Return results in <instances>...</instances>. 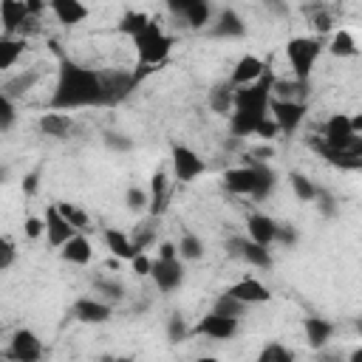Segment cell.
<instances>
[{"label":"cell","instance_id":"7bdbcfd3","mask_svg":"<svg viewBox=\"0 0 362 362\" xmlns=\"http://www.w3.org/2000/svg\"><path fill=\"white\" fill-rule=\"evenodd\" d=\"M102 141H105V147L113 150V153H130V150H133V139L124 136V133H116V130H107V133L102 136Z\"/></svg>","mask_w":362,"mask_h":362},{"label":"cell","instance_id":"9a60e30c","mask_svg":"<svg viewBox=\"0 0 362 362\" xmlns=\"http://www.w3.org/2000/svg\"><path fill=\"white\" fill-rule=\"evenodd\" d=\"M221 184H223V189L232 192V195H249V198H252L255 184H257V173H255V167H252L249 161H243V167L226 170L223 178H221Z\"/></svg>","mask_w":362,"mask_h":362},{"label":"cell","instance_id":"44dd1931","mask_svg":"<svg viewBox=\"0 0 362 362\" xmlns=\"http://www.w3.org/2000/svg\"><path fill=\"white\" fill-rule=\"evenodd\" d=\"M246 226H249V240H255L260 246H272L277 240V221L269 218V215L252 212L249 221H246Z\"/></svg>","mask_w":362,"mask_h":362},{"label":"cell","instance_id":"2e32d148","mask_svg":"<svg viewBox=\"0 0 362 362\" xmlns=\"http://www.w3.org/2000/svg\"><path fill=\"white\" fill-rule=\"evenodd\" d=\"M45 238H48V246H54V249H62L74 235H76V229L59 215V209H57V204H51L48 209H45Z\"/></svg>","mask_w":362,"mask_h":362},{"label":"cell","instance_id":"816d5d0a","mask_svg":"<svg viewBox=\"0 0 362 362\" xmlns=\"http://www.w3.org/2000/svg\"><path fill=\"white\" fill-rule=\"evenodd\" d=\"M297 229L291 226V223H277V240L274 243H280V246H294L297 243Z\"/></svg>","mask_w":362,"mask_h":362},{"label":"cell","instance_id":"7a4b0ae2","mask_svg":"<svg viewBox=\"0 0 362 362\" xmlns=\"http://www.w3.org/2000/svg\"><path fill=\"white\" fill-rule=\"evenodd\" d=\"M133 45H136V54H139V65H147V68H158L167 57H170V48H173V37L164 34V28L150 20L144 25V31H139L133 37Z\"/></svg>","mask_w":362,"mask_h":362},{"label":"cell","instance_id":"b9f144b4","mask_svg":"<svg viewBox=\"0 0 362 362\" xmlns=\"http://www.w3.org/2000/svg\"><path fill=\"white\" fill-rule=\"evenodd\" d=\"M187 337H189L187 320H184L181 314H170V320H167V339H170L173 345H178V342H184Z\"/></svg>","mask_w":362,"mask_h":362},{"label":"cell","instance_id":"f907efd6","mask_svg":"<svg viewBox=\"0 0 362 362\" xmlns=\"http://www.w3.org/2000/svg\"><path fill=\"white\" fill-rule=\"evenodd\" d=\"M23 232H25V238H40V235H45V221L42 218H37V215H28L25 221H23Z\"/></svg>","mask_w":362,"mask_h":362},{"label":"cell","instance_id":"4fadbf2b","mask_svg":"<svg viewBox=\"0 0 362 362\" xmlns=\"http://www.w3.org/2000/svg\"><path fill=\"white\" fill-rule=\"evenodd\" d=\"M71 317L85 322V325H102L113 317V308L110 303L105 300H96V297H79L74 305H71Z\"/></svg>","mask_w":362,"mask_h":362},{"label":"cell","instance_id":"f6af8a7d","mask_svg":"<svg viewBox=\"0 0 362 362\" xmlns=\"http://www.w3.org/2000/svg\"><path fill=\"white\" fill-rule=\"evenodd\" d=\"M14 260H17V246H14V240L6 238V235H0V272L11 269Z\"/></svg>","mask_w":362,"mask_h":362},{"label":"cell","instance_id":"7c38bea8","mask_svg":"<svg viewBox=\"0 0 362 362\" xmlns=\"http://www.w3.org/2000/svg\"><path fill=\"white\" fill-rule=\"evenodd\" d=\"M238 328H240V320H229V317H218V314H206V317H201L192 328H189V334H195V337H209V339H232L235 334H238Z\"/></svg>","mask_w":362,"mask_h":362},{"label":"cell","instance_id":"5bb4252c","mask_svg":"<svg viewBox=\"0 0 362 362\" xmlns=\"http://www.w3.org/2000/svg\"><path fill=\"white\" fill-rule=\"evenodd\" d=\"M150 277H153V283H156L158 291L170 294V291H175L184 283V263L178 257L175 260H153Z\"/></svg>","mask_w":362,"mask_h":362},{"label":"cell","instance_id":"5b68a950","mask_svg":"<svg viewBox=\"0 0 362 362\" xmlns=\"http://www.w3.org/2000/svg\"><path fill=\"white\" fill-rule=\"evenodd\" d=\"M320 51H322V45L314 37H291L286 42V57H288V65H291L297 82L308 85V76H311V68H314Z\"/></svg>","mask_w":362,"mask_h":362},{"label":"cell","instance_id":"7402d4cb","mask_svg":"<svg viewBox=\"0 0 362 362\" xmlns=\"http://www.w3.org/2000/svg\"><path fill=\"white\" fill-rule=\"evenodd\" d=\"M28 20V8H25V0H3L0 3V23H3V31L6 37L17 34L20 25Z\"/></svg>","mask_w":362,"mask_h":362},{"label":"cell","instance_id":"f546056e","mask_svg":"<svg viewBox=\"0 0 362 362\" xmlns=\"http://www.w3.org/2000/svg\"><path fill=\"white\" fill-rule=\"evenodd\" d=\"M102 238H105V243H107V249L113 252L116 260H133L139 255L133 240H130V235H124L122 229H105Z\"/></svg>","mask_w":362,"mask_h":362},{"label":"cell","instance_id":"e0dca14e","mask_svg":"<svg viewBox=\"0 0 362 362\" xmlns=\"http://www.w3.org/2000/svg\"><path fill=\"white\" fill-rule=\"evenodd\" d=\"M263 74H266V62H263L260 57H255V54H243V57L235 62L232 74H229V85H232V88H243V85L257 82Z\"/></svg>","mask_w":362,"mask_h":362},{"label":"cell","instance_id":"6125c7cd","mask_svg":"<svg viewBox=\"0 0 362 362\" xmlns=\"http://www.w3.org/2000/svg\"><path fill=\"white\" fill-rule=\"evenodd\" d=\"M195 362H223V359H218V356H201V359H195Z\"/></svg>","mask_w":362,"mask_h":362},{"label":"cell","instance_id":"836d02e7","mask_svg":"<svg viewBox=\"0 0 362 362\" xmlns=\"http://www.w3.org/2000/svg\"><path fill=\"white\" fill-rule=\"evenodd\" d=\"M23 51H25V40H20V37H0V74L3 71H8L20 57H23Z\"/></svg>","mask_w":362,"mask_h":362},{"label":"cell","instance_id":"ba28073f","mask_svg":"<svg viewBox=\"0 0 362 362\" xmlns=\"http://www.w3.org/2000/svg\"><path fill=\"white\" fill-rule=\"evenodd\" d=\"M170 153H173V173H175V178L178 181H184V184H189V181H195L198 175H204V170H206V164H204V158L192 150V147H187V144H173L170 147Z\"/></svg>","mask_w":362,"mask_h":362},{"label":"cell","instance_id":"681fc988","mask_svg":"<svg viewBox=\"0 0 362 362\" xmlns=\"http://www.w3.org/2000/svg\"><path fill=\"white\" fill-rule=\"evenodd\" d=\"M314 201H317V206H320V212H322L325 218H334V215H337V201H334V195H331L328 189H322V187H320Z\"/></svg>","mask_w":362,"mask_h":362},{"label":"cell","instance_id":"ee69618b","mask_svg":"<svg viewBox=\"0 0 362 362\" xmlns=\"http://www.w3.org/2000/svg\"><path fill=\"white\" fill-rule=\"evenodd\" d=\"M124 206L130 209V212H147V192L141 189V187H130L127 192H124Z\"/></svg>","mask_w":362,"mask_h":362},{"label":"cell","instance_id":"6f0895ef","mask_svg":"<svg viewBox=\"0 0 362 362\" xmlns=\"http://www.w3.org/2000/svg\"><path fill=\"white\" fill-rule=\"evenodd\" d=\"M25 8H28V17L37 20V14H42L48 8V3H40V0H25Z\"/></svg>","mask_w":362,"mask_h":362},{"label":"cell","instance_id":"f5cc1de1","mask_svg":"<svg viewBox=\"0 0 362 362\" xmlns=\"http://www.w3.org/2000/svg\"><path fill=\"white\" fill-rule=\"evenodd\" d=\"M37 189H40V170H31L28 175H23V195H37Z\"/></svg>","mask_w":362,"mask_h":362},{"label":"cell","instance_id":"9c48e42d","mask_svg":"<svg viewBox=\"0 0 362 362\" xmlns=\"http://www.w3.org/2000/svg\"><path fill=\"white\" fill-rule=\"evenodd\" d=\"M269 116L274 119V124L280 127V133L291 136L303 119H305V102H280V99H269Z\"/></svg>","mask_w":362,"mask_h":362},{"label":"cell","instance_id":"f35d334b","mask_svg":"<svg viewBox=\"0 0 362 362\" xmlns=\"http://www.w3.org/2000/svg\"><path fill=\"white\" fill-rule=\"evenodd\" d=\"M288 181H291V189H294V195H297L300 201H305V204H308V201H314V198H317V189H320V187H317L308 175H303V173H291V175H288Z\"/></svg>","mask_w":362,"mask_h":362},{"label":"cell","instance_id":"484cf974","mask_svg":"<svg viewBox=\"0 0 362 362\" xmlns=\"http://www.w3.org/2000/svg\"><path fill=\"white\" fill-rule=\"evenodd\" d=\"M59 255H62V260L65 263H74V266H88L90 263V257H93V249H90V240L82 235V232H76L62 249H59Z\"/></svg>","mask_w":362,"mask_h":362},{"label":"cell","instance_id":"60d3db41","mask_svg":"<svg viewBox=\"0 0 362 362\" xmlns=\"http://www.w3.org/2000/svg\"><path fill=\"white\" fill-rule=\"evenodd\" d=\"M255 362H294V354L283 342H266Z\"/></svg>","mask_w":362,"mask_h":362},{"label":"cell","instance_id":"11a10c76","mask_svg":"<svg viewBox=\"0 0 362 362\" xmlns=\"http://www.w3.org/2000/svg\"><path fill=\"white\" fill-rule=\"evenodd\" d=\"M175 257H178V252H175V243L164 240V243L158 246V257H156V260H175Z\"/></svg>","mask_w":362,"mask_h":362},{"label":"cell","instance_id":"be15d7a7","mask_svg":"<svg viewBox=\"0 0 362 362\" xmlns=\"http://www.w3.org/2000/svg\"><path fill=\"white\" fill-rule=\"evenodd\" d=\"M6 178H8V170H6V167H0V184H6Z\"/></svg>","mask_w":362,"mask_h":362},{"label":"cell","instance_id":"ffe728a7","mask_svg":"<svg viewBox=\"0 0 362 362\" xmlns=\"http://www.w3.org/2000/svg\"><path fill=\"white\" fill-rule=\"evenodd\" d=\"M167 206H170V181L164 170H156L150 178V192H147V212L158 218L167 212Z\"/></svg>","mask_w":362,"mask_h":362},{"label":"cell","instance_id":"d6986e66","mask_svg":"<svg viewBox=\"0 0 362 362\" xmlns=\"http://www.w3.org/2000/svg\"><path fill=\"white\" fill-rule=\"evenodd\" d=\"M226 294H232V297L240 300L243 305H260V303H269V300H272V291H269L260 280H255V277L238 280L235 286L226 288Z\"/></svg>","mask_w":362,"mask_h":362},{"label":"cell","instance_id":"ac0fdd59","mask_svg":"<svg viewBox=\"0 0 362 362\" xmlns=\"http://www.w3.org/2000/svg\"><path fill=\"white\" fill-rule=\"evenodd\" d=\"M246 34V23L240 20V14L235 8H223L218 11V17L209 23V37L218 40H238Z\"/></svg>","mask_w":362,"mask_h":362},{"label":"cell","instance_id":"d4e9b609","mask_svg":"<svg viewBox=\"0 0 362 362\" xmlns=\"http://www.w3.org/2000/svg\"><path fill=\"white\" fill-rule=\"evenodd\" d=\"M37 82H40V71H20V74L8 76V79L0 85V93H3L8 102H14V99L25 96Z\"/></svg>","mask_w":362,"mask_h":362},{"label":"cell","instance_id":"6da1fadb","mask_svg":"<svg viewBox=\"0 0 362 362\" xmlns=\"http://www.w3.org/2000/svg\"><path fill=\"white\" fill-rule=\"evenodd\" d=\"M76 107H105V93L99 71L85 68L68 57H59L57 88L51 96V110H76Z\"/></svg>","mask_w":362,"mask_h":362},{"label":"cell","instance_id":"e575fe53","mask_svg":"<svg viewBox=\"0 0 362 362\" xmlns=\"http://www.w3.org/2000/svg\"><path fill=\"white\" fill-rule=\"evenodd\" d=\"M57 209H59V215L76 229V232H85V229H93L90 226V218H88V212L85 209H79L76 204H68V201H57Z\"/></svg>","mask_w":362,"mask_h":362},{"label":"cell","instance_id":"9f6ffc18","mask_svg":"<svg viewBox=\"0 0 362 362\" xmlns=\"http://www.w3.org/2000/svg\"><path fill=\"white\" fill-rule=\"evenodd\" d=\"M317 362H345V356H342L339 351H325V348H320Z\"/></svg>","mask_w":362,"mask_h":362},{"label":"cell","instance_id":"db71d44e","mask_svg":"<svg viewBox=\"0 0 362 362\" xmlns=\"http://www.w3.org/2000/svg\"><path fill=\"white\" fill-rule=\"evenodd\" d=\"M130 263H133V272H136L139 277H147V274H150V269H153V260H150L144 252H139V255H136Z\"/></svg>","mask_w":362,"mask_h":362},{"label":"cell","instance_id":"8992f818","mask_svg":"<svg viewBox=\"0 0 362 362\" xmlns=\"http://www.w3.org/2000/svg\"><path fill=\"white\" fill-rule=\"evenodd\" d=\"M42 356H45L42 339L31 328H17L11 334V342L6 348V359L8 362H42Z\"/></svg>","mask_w":362,"mask_h":362},{"label":"cell","instance_id":"1f68e13d","mask_svg":"<svg viewBox=\"0 0 362 362\" xmlns=\"http://www.w3.org/2000/svg\"><path fill=\"white\" fill-rule=\"evenodd\" d=\"M305 90H308L305 82H297V79H274L272 99H280V102H303Z\"/></svg>","mask_w":362,"mask_h":362},{"label":"cell","instance_id":"3957f363","mask_svg":"<svg viewBox=\"0 0 362 362\" xmlns=\"http://www.w3.org/2000/svg\"><path fill=\"white\" fill-rule=\"evenodd\" d=\"M272 85L274 76L266 71L257 82L235 88V107L238 113H249V116H269V99H272Z\"/></svg>","mask_w":362,"mask_h":362},{"label":"cell","instance_id":"94428289","mask_svg":"<svg viewBox=\"0 0 362 362\" xmlns=\"http://www.w3.org/2000/svg\"><path fill=\"white\" fill-rule=\"evenodd\" d=\"M105 266H107V269H113V272H116V266H119V260H116V257H107V263H105Z\"/></svg>","mask_w":362,"mask_h":362},{"label":"cell","instance_id":"603a6c76","mask_svg":"<svg viewBox=\"0 0 362 362\" xmlns=\"http://www.w3.org/2000/svg\"><path fill=\"white\" fill-rule=\"evenodd\" d=\"M48 8L57 17V23H62V25H76L88 17V6L79 0H51Z\"/></svg>","mask_w":362,"mask_h":362},{"label":"cell","instance_id":"cb8c5ba5","mask_svg":"<svg viewBox=\"0 0 362 362\" xmlns=\"http://www.w3.org/2000/svg\"><path fill=\"white\" fill-rule=\"evenodd\" d=\"M303 331H305V342L314 351H320V348L328 345V339L334 334V322H328L325 317H305L303 320Z\"/></svg>","mask_w":362,"mask_h":362},{"label":"cell","instance_id":"4dcf8cb0","mask_svg":"<svg viewBox=\"0 0 362 362\" xmlns=\"http://www.w3.org/2000/svg\"><path fill=\"white\" fill-rule=\"evenodd\" d=\"M303 11L308 14V23H311V28L317 34L334 31V14H331V8L325 3H308V6H303Z\"/></svg>","mask_w":362,"mask_h":362},{"label":"cell","instance_id":"d6a6232c","mask_svg":"<svg viewBox=\"0 0 362 362\" xmlns=\"http://www.w3.org/2000/svg\"><path fill=\"white\" fill-rule=\"evenodd\" d=\"M328 54L331 57H339V59H348V57H356L359 54V45L356 40L351 37V31H334L331 40H328Z\"/></svg>","mask_w":362,"mask_h":362},{"label":"cell","instance_id":"4316f807","mask_svg":"<svg viewBox=\"0 0 362 362\" xmlns=\"http://www.w3.org/2000/svg\"><path fill=\"white\" fill-rule=\"evenodd\" d=\"M37 124H40V130H42L45 136H51V139H68L71 130H74V119L65 116V113H57V110L42 113Z\"/></svg>","mask_w":362,"mask_h":362},{"label":"cell","instance_id":"91938a15","mask_svg":"<svg viewBox=\"0 0 362 362\" xmlns=\"http://www.w3.org/2000/svg\"><path fill=\"white\" fill-rule=\"evenodd\" d=\"M99 362H136V359H130V356H110V354H107V356H102Z\"/></svg>","mask_w":362,"mask_h":362},{"label":"cell","instance_id":"8d00e7d4","mask_svg":"<svg viewBox=\"0 0 362 362\" xmlns=\"http://www.w3.org/2000/svg\"><path fill=\"white\" fill-rule=\"evenodd\" d=\"M246 308L249 305H243L240 300H235L232 294H221L218 300H215V305H212V314H218V317H229V320H240L243 314H246Z\"/></svg>","mask_w":362,"mask_h":362},{"label":"cell","instance_id":"bcb514c9","mask_svg":"<svg viewBox=\"0 0 362 362\" xmlns=\"http://www.w3.org/2000/svg\"><path fill=\"white\" fill-rule=\"evenodd\" d=\"M17 122V110H14V102H8L3 93H0V133H8Z\"/></svg>","mask_w":362,"mask_h":362},{"label":"cell","instance_id":"277c9868","mask_svg":"<svg viewBox=\"0 0 362 362\" xmlns=\"http://www.w3.org/2000/svg\"><path fill=\"white\" fill-rule=\"evenodd\" d=\"M322 144L328 150H337V153H348V156H356L362 158V136H354L351 133V124H348V113H334L325 127H322Z\"/></svg>","mask_w":362,"mask_h":362},{"label":"cell","instance_id":"ab89813d","mask_svg":"<svg viewBox=\"0 0 362 362\" xmlns=\"http://www.w3.org/2000/svg\"><path fill=\"white\" fill-rule=\"evenodd\" d=\"M93 288H96V294L105 297V303H119V300H124V286H122L119 280L96 277V280H93Z\"/></svg>","mask_w":362,"mask_h":362},{"label":"cell","instance_id":"83f0119b","mask_svg":"<svg viewBox=\"0 0 362 362\" xmlns=\"http://www.w3.org/2000/svg\"><path fill=\"white\" fill-rule=\"evenodd\" d=\"M206 102H209L212 113H218V116H229L232 107H235V88H232L229 82H215V85L209 88Z\"/></svg>","mask_w":362,"mask_h":362},{"label":"cell","instance_id":"c3c4849f","mask_svg":"<svg viewBox=\"0 0 362 362\" xmlns=\"http://www.w3.org/2000/svg\"><path fill=\"white\" fill-rule=\"evenodd\" d=\"M130 240H133L136 252H144V249H147V246L156 240V232H153L147 223H141V226H136V232H133V238H130Z\"/></svg>","mask_w":362,"mask_h":362},{"label":"cell","instance_id":"f1b7e54d","mask_svg":"<svg viewBox=\"0 0 362 362\" xmlns=\"http://www.w3.org/2000/svg\"><path fill=\"white\" fill-rule=\"evenodd\" d=\"M243 161H249V164L255 167V173H257V184H255V192H252V198H255V201H263V198H269V195L274 192V184H277V175H274V170H272L266 161H255V158H249V156H243Z\"/></svg>","mask_w":362,"mask_h":362},{"label":"cell","instance_id":"680465c9","mask_svg":"<svg viewBox=\"0 0 362 362\" xmlns=\"http://www.w3.org/2000/svg\"><path fill=\"white\" fill-rule=\"evenodd\" d=\"M345 362H362V348H354V351L345 356Z\"/></svg>","mask_w":362,"mask_h":362},{"label":"cell","instance_id":"d590c367","mask_svg":"<svg viewBox=\"0 0 362 362\" xmlns=\"http://www.w3.org/2000/svg\"><path fill=\"white\" fill-rule=\"evenodd\" d=\"M175 252H178V260H201L204 257V243H201L198 235L184 232L181 240L175 243Z\"/></svg>","mask_w":362,"mask_h":362},{"label":"cell","instance_id":"30bf717a","mask_svg":"<svg viewBox=\"0 0 362 362\" xmlns=\"http://www.w3.org/2000/svg\"><path fill=\"white\" fill-rule=\"evenodd\" d=\"M226 249H229L232 257H240V260H246L249 266H257V269H272V263H274L272 260V249L260 246V243H255L249 238H229Z\"/></svg>","mask_w":362,"mask_h":362},{"label":"cell","instance_id":"8fae6325","mask_svg":"<svg viewBox=\"0 0 362 362\" xmlns=\"http://www.w3.org/2000/svg\"><path fill=\"white\" fill-rule=\"evenodd\" d=\"M167 8L175 17H184L189 28H206L212 23V6L206 0H170Z\"/></svg>","mask_w":362,"mask_h":362},{"label":"cell","instance_id":"52a82bcc","mask_svg":"<svg viewBox=\"0 0 362 362\" xmlns=\"http://www.w3.org/2000/svg\"><path fill=\"white\" fill-rule=\"evenodd\" d=\"M99 82H102V93H105V107L119 105L139 85V79L130 71H99Z\"/></svg>","mask_w":362,"mask_h":362},{"label":"cell","instance_id":"74e56055","mask_svg":"<svg viewBox=\"0 0 362 362\" xmlns=\"http://www.w3.org/2000/svg\"><path fill=\"white\" fill-rule=\"evenodd\" d=\"M150 20H153V17H147L144 11H133V8H130V11H124V14H122V20H119V25H116V28L133 40L139 31H144V25H147Z\"/></svg>","mask_w":362,"mask_h":362},{"label":"cell","instance_id":"7dc6e473","mask_svg":"<svg viewBox=\"0 0 362 362\" xmlns=\"http://www.w3.org/2000/svg\"><path fill=\"white\" fill-rule=\"evenodd\" d=\"M252 136H260L263 141H274L277 136H280V127L274 124V119L272 116H263L260 122H257V127H255V133Z\"/></svg>","mask_w":362,"mask_h":362}]
</instances>
